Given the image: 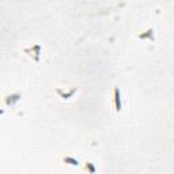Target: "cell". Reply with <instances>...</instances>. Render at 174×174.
<instances>
[{
    "instance_id": "cell-1",
    "label": "cell",
    "mask_w": 174,
    "mask_h": 174,
    "mask_svg": "<svg viewBox=\"0 0 174 174\" xmlns=\"http://www.w3.org/2000/svg\"><path fill=\"white\" fill-rule=\"evenodd\" d=\"M113 105H114V110H116L117 113H120L121 108H122V105H121V93H120V90H118L117 86L113 89Z\"/></svg>"
},
{
    "instance_id": "cell-2",
    "label": "cell",
    "mask_w": 174,
    "mask_h": 174,
    "mask_svg": "<svg viewBox=\"0 0 174 174\" xmlns=\"http://www.w3.org/2000/svg\"><path fill=\"white\" fill-rule=\"evenodd\" d=\"M64 162L71 165V166H78L79 165V161L75 159V158H71V156H64Z\"/></svg>"
},
{
    "instance_id": "cell-3",
    "label": "cell",
    "mask_w": 174,
    "mask_h": 174,
    "mask_svg": "<svg viewBox=\"0 0 174 174\" xmlns=\"http://www.w3.org/2000/svg\"><path fill=\"white\" fill-rule=\"evenodd\" d=\"M86 170H90V171H91V173H94V171H95V169H94L93 166L90 165V162H87V163H86Z\"/></svg>"
}]
</instances>
